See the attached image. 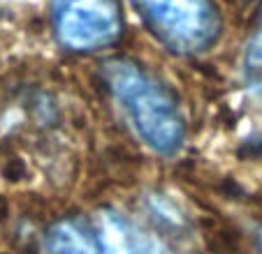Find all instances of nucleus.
Segmentation results:
<instances>
[{"label": "nucleus", "instance_id": "1", "mask_svg": "<svg viewBox=\"0 0 262 254\" xmlns=\"http://www.w3.org/2000/svg\"><path fill=\"white\" fill-rule=\"evenodd\" d=\"M104 79L137 137L158 155H177L186 143V120L174 95L128 60L109 63Z\"/></svg>", "mask_w": 262, "mask_h": 254}, {"label": "nucleus", "instance_id": "2", "mask_svg": "<svg viewBox=\"0 0 262 254\" xmlns=\"http://www.w3.org/2000/svg\"><path fill=\"white\" fill-rule=\"evenodd\" d=\"M151 35L177 56L207 54L223 33L213 0H130Z\"/></svg>", "mask_w": 262, "mask_h": 254}, {"label": "nucleus", "instance_id": "3", "mask_svg": "<svg viewBox=\"0 0 262 254\" xmlns=\"http://www.w3.org/2000/svg\"><path fill=\"white\" fill-rule=\"evenodd\" d=\"M54 28L72 51H98L116 42L123 19L116 0H54Z\"/></svg>", "mask_w": 262, "mask_h": 254}, {"label": "nucleus", "instance_id": "4", "mask_svg": "<svg viewBox=\"0 0 262 254\" xmlns=\"http://www.w3.org/2000/svg\"><path fill=\"white\" fill-rule=\"evenodd\" d=\"M51 254H100L98 236H91L77 222H58L47 236Z\"/></svg>", "mask_w": 262, "mask_h": 254}, {"label": "nucleus", "instance_id": "5", "mask_svg": "<svg viewBox=\"0 0 262 254\" xmlns=\"http://www.w3.org/2000/svg\"><path fill=\"white\" fill-rule=\"evenodd\" d=\"M98 245L100 254H137L135 243L130 238V231L125 226V222L114 213H107L102 217L98 234Z\"/></svg>", "mask_w": 262, "mask_h": 254}, {"label": "nucleus", "instance_id": "6", "mask_svg": "<svg viewBox=\"0 0 262 254\" xmlns=\"http://www.w3.org/2000/svg\"><path fill=\"white\" fill-rule=\"evenodd\" d=\"M246 58H248V67L262 74V21H260V28H257L255 35H253L251 44H248Z\"/></svg>", "mask_w": 262, "mask_h": 254}, {"label": "nucleus", "instance_id": "7", "mask_svg": "<svg viewBox=\"0 0 262 254\" xmlns=\"http://www.w3.org/2000/svg\"><path fill=\"white\" fill-rule=\"evenodd\" d=\"M260 247H262V234H260Z\"/></svg>", "mask_w": 262, "mask_h": 254}]
</instances>
